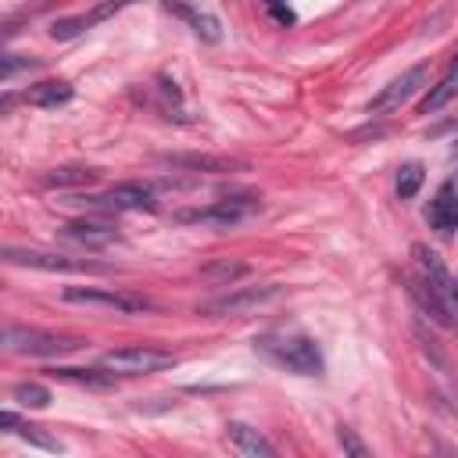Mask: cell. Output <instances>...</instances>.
Wrapping results in <instances>:
<instances>
[{"label":"cell","mask_w":458,"mask_h":458,"mask_svg":"<svg viewBox=\"0 0 458 458\" xmlns=\"http://www.w3.org/2000/svg\"><path fill=\"white\" fill-rule=\"evenodd\" d=\"M336 440H340V447L347 451V454H354V458H369V447L354 437V429H347V426H340L336 429Z\"/></svg>","instance_id":"484cf974"},{"label":"cell","mask_w":458,"mask_h":458,"mask_svg":"<svg viewBox=\"0 0 458 458\" xmlns=\"http://www.w3.org/2000/svg\"><path fill=\"white\" fill-rule=\"evenodd\" d=\"M7 265H25V268H39V272H93V276H107L111 265H97V261H75L64 254H50V250H29V247H7L4 250Z\"/></svg>","instance_id":"5b68a950"},{"label":"cell","mask_w":458,"mask_h":458,"mask_svg":"<svg viewBox=\"0 0 458 458\" xmlns=\"http://www.w3.org/2000/svg\"><path fill=\"white\" fill-rule=\"evenodd\" d=\"M200 276L204 279H215V283H233V279L247 276V265L243 261H215V265H204Z\"/></svg>","instance_id":"603a6c76"},{"label":"cell","mask_w":458,"mask_h":458,"mask_svg":"<svg viewBox=\"0 0 458 458\" xmlns=\"http://www.w3.org/2000/svg\"><path fill=\"white\" fill-rule=\"evenodd\" d=\"M82 204L86 208H104V211H154L157 197H154V186H147V182H114L104 193L86 197Z\"/></svg>","instance_id":"52a82bcc"},{"label":"cell","mask_w":458,"mask_h":458,"mask_svg":"<svg viewBox=\"0 0 458 458\" xmlns=\"http://www.w3.org/2000/svg\"><path fill=\"white\" fill-rule=\"evenodd\" d=\"M161 161L186 172H243L247 168V161L225 157V154H161Z\"/></svg>","instance_id":"4fadbf2b"},{"label":"cell","mask_w":458,"mask_h":458,"mask_svg":"<svg viewBox=\"0 0 458 458\" xmlns=\"http://www.w3.org/2000/svg\"><path fill=\"white\" fill-rule=\"evenodd\" d=\"M283 293V286H247V290H236L229 297H215L208 304H200V315H215V318H229V315H250L258 311L261 304L276 301Z\"/></svg>","instance_id":"30bf717a"},{"label":"cell","mask_w":458,"mask_h":458,"mask_svg":"<svg viewBox=\"0 0 458 458\" xmlns=\"http://www.w3.org/2000/svg\"><path fill=\"white\" fill-rule=\"evenodd\" d=\"M426 222L433 229H440V233H454L458 229V186L454 182H444L437 190V197L426 208Z\"/></svg>","instance_id":"9a60e30c"},{"label":"cell","mask_w":458,"mask_h":458,"mask_svg":"<svg viewBox=\"0 0 458 458\" xmlns=\"http://www.w3.org/2000/svg\"><path fill=\"white\" fill-rule=\"evenodd\" d=\"M64 301L68 304L107 308V311H122V315H136V311H154L157 308L143 293H129V290H89V286H68L64 290Z\"/></svg>","instance_id":"8992f818"},{"label":"cell","mask_w":458,"mask_h":458,"mask_svg":"<svg viewBox=\"0 0 458 458\" xmlns=\"http://www.w3.org/2000/svg\"><path fill=\"white\" fill-rule=\"evenodd\" d=\"M32 68H39V57H21V54H4L0 57V79L4 82H11L18 72H32Z\"/></svg>","instance_id":"cb8c5ba5"},{"label":"cell","mask_w":458,"mask_h":458,"mask_svg":"<svg viewBox=\"0 0 458 458\" xmlns=\"http://www.w3.org/2000/svg\"><path fill=\"white\" fill-rule=\"evenodd\" d=\"M165 11L168 14H175V18H182L204 43H218L222 39V25H218V18L215 14H208V11H197L193 4H186V0H165Z\"/></svg>","instance_id":"5bb4252c"},{"label":"cell","mask_w":458,"mask_h":458,"mask_svg":"<svg viewBox=\"0 0 458 458\" xmlns=\"http://www.w3.org/2000/svg\"><path fill=\"white\" fill-rule=\"evenodd\" d=\"M451 154H454V157H458V140H454V143H451Z\"/></svg>","instance_id":"83f0119b"},{"label":"cell","mask_w":458,"mask_h":458,"mask_svg":"<svg viewBox=\"0 0 458 458\" xmlns=\"http://www.w3.org/2000/svg\"><path fill=\"white\" fill-rule=\"evenodd\" d=\"M411 254H415V265H419V276L440 293V301L447 304V311H451V322L458 326V279L444 268V261L429 250V247H422V243H415L411 247Z\"/></svg>","instance_id":"9c48e42d"},{"label":"cell","mask_w":458,"mask_h":458,"mask_svg":"<svg viewBox=\"0 0 458 458\" xmlns=\"http://www.w3.org/2000/svg\"><path fill=\"white\" fill-rule=\"evenodd\" d=\"M426 82H429V68H426V64L408 68L404 75H397L394 82H386V86L369 100V114H394V111H397L401 104H408Z\"/></svg>","instance_id":"ba28073f"},{"label":"cell","mask_w":458,"mask_h":458,"mask_svg":"<svg viewBox=\"0 0 458 458\" xmlns=\"http://www.w3.org/2000/svg\"><path fill=\"white\" fill-rule=\"evenodd\" d=\"M129 4H132V0H104V4H97L93 11L57 18V21L50 25V36H54V39H75V36H82L86 29H93V25L107 21L111 14H118V11H122V7H129Z\"/></svg>","instance_id":"8fae6325"},{"label":"cell","mask_w":458,"mask_h":458,"mask_svg":"<svg viewBox=\"0 0 458 458\" xmlns=\"http://www.w3.org/2000/svg\"><path fill=\"white\" fill-rule=\"evenodd\" d=\"M72 97H75V89H72V82H64V79L36 82V86L25 89V104H32V107H61V104H68Z\"/></svg>","instance_id":"e0dca14e"},{"label":"cell","mask_w":458,"mask_h":458,"mask_svg":"<svg viewBox=\"0 0 458 458\" xmlns=\"http://www.w3.org/2000/svg\"><path fill=\"white\" fill-rule=\"evenodd\" d=\"M11 397H14L18 404H25V408H47V404H50V390H47L43 383H18V386L11 390Z\"/></svg>","instance_id":"7402d4cb"},{"label":"cell","mask_w":458,"mask_h":458,"mask_svg":"<svg viewBox=\"0 0 458 458\" xmlns=\"http://www.w3.org/2000/svg\"><path fill=\"white\" fill-rule=\"evenodd\" d=\"M261 204L254 197H225V200H211L204 208H182L175 211L179 222L186 225H215V229H229V225H240L243 218H250Z\"/></svg>","instance_id":"3957f363"},{"label":"cell","mask_w":458,"mask_h":458,"mask_svg":"<svg viewBox=\"0 0 458 458\" xmlns=\"http://www.w3.org/2000/svg\"><path fill=\"white\" fill-rule=\"evenodd\" d=\"M43 182L47 186H89V182H97V172L86 165H64V168H50L43 175Z\"/></svg>","instance_id":"ffe728a7"},{"label":"cell","mask_w":458,"mask_h":458,"mask_svg":"<svg viewBox=\"0 0 458 458\" xmlns=\"http://www.w3.org/2000/svg\"><path fill=\"white\" fill-rule=\"evenodd\" d=\"M454 404H458V390H454Z\"/></svg>","instance_id":"f1b7e54d"},{"label":"cell","mask_w":458,"mask_h":458,"mask_svg":"<svg viewBox=\"0 0 458 458\" xmlns=\"http://www.w3.org/2000/svg\"><path fill=\"white\" fill-rule=\"evenodd\" d=\"M18 433L29 440V444H36V447H43V451H64L54 437H47V433H39V426H18Z\"/></svg>","instance_id":"d4e9b609"},{"label":"cell","mask_w":458,"mask_h":458,"mask_svg":"<svg viewBox=\"0 0 458 458\" xmlns=\"http://www.w3.org/2000/svg\"><path fill=\"white\" fill-rule=\"evenodd\" d=\"M422 179H426V172H422V165H419V161L401 165V172H397V197H401V200H411V197L419 193Z\"/></svg>","instance_id":"44dd1931"},{"label":"cell","mask_w":458,"mask_h":458,"mask_svg":"<svg viewBox=\"0 0 458 458\" xmlns=\"http://www.w3.org/2000/svg\"><path fill=\"white\" fill-rule=\"evenodd\" d=\"M225 429H229V440H233V447H236L240 454H247V458H272V454H276V447H272L258 429H250V426H243V422H229Z\"/></svg>","instance_id":"ac0fdd59"},{"label":"cell","mask_w":458,"mask_h":458,"mask_svg":"<svg viewBox=\"0 0 458 458\" xmlns=\"http://www.w3.org/2000/svg\"><path fill=\"white\" fill-rule=\"evenodd\" d=\"M454 97H458V68H451L437 86H429V93H426L422 104H419V114H437V111L447 107Z\"/></svg>","instance_id":"d6986e66"},{"label":"cell","mask_w":458,"mask_h":458,"mask_svg":"<svg viewBox=\"0 0 458 458\" xmlns=\"http://www.w3.org/2000/svg\"><path fill=\"white\" fill-rule=\"evenodd\" d=\"M61 240L68 243H79V247H111V243H122V233L111 225V222H100V218H82V222H68L57 229Z\"/></svg>","instance_id":"7c38bea8"},{"label":"cell","mask_w":458,"mask_h":458,"mask_svg":"<svg viewBox=\"0 0 458 458\" xmlns=\"http://www.w3.org/2000/svg\"><path fill=\"white\" fill-rule=\"evenodd\" d=\"M4 347L11 354H29V358H61L68 351H79L82 340L79 336H61V333H47L36 326H18L7 322L4 326Z\"/></svg>","instance_id":"7a4b0ae2"},{"label":"cell","mask_w":458,"mask_h":458,"mask_svg":"<svg viewBox=\"0 0 458 458\" xmlns=\"http://www.w3.org/2000/svg\"><path fill=\"white\" fill-rule=\"evenodd\" d=\"M54 379H64V383H75V386H86V390H111L114 386V372H104V369H72V365H54L47 369Z\"/></svg>","instance_id":"2e32d148"},{"label":"cell","mask_w":458,"mask_h":458,"mask_svg":"<svg viewBox=\"0 0 458 458\" xmlns=\"http://www.w3.org/2000/svg\"><path fill=\"white\" fill-rule=\"evenodd\" d=\"M172 365H175V354H168L161 347H147V344L104 354V369L125 372V376H150V372H161V369H172Z\"/></svg>","instance_id":"277c9868"},{"label":"cell","mask_w":458,"mask_h":458,"mask_svg":"<svg viewBox=\"0 0 458 458\" xmlns=\"http://www.w3.org/2000/svg\"><path fill=\"white\" fill-rule=\"evenodd\" d=\"M265 7H268V14H272L279 25H290V21H293V11H290L283 0H265Z\"/></svg>","instance_id":"4316f807"},{"label":"cell","mask_w":458,"mask_h":458,"mask_svg":"<svg viewBox=\"0 0 458 458\" xmlns=\"http://www.w3.org/2000/svg\"><path fill=\"white\" fill-rule=\"evenodd\" d=\"M261 354H268L276 365L297 372V376H318L322 372V351L311 336L301 333H279V336H261L254 340Z\"/></svg>","instance_id":"6da1fadb"}]
</instances>
